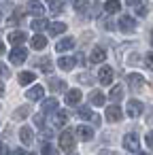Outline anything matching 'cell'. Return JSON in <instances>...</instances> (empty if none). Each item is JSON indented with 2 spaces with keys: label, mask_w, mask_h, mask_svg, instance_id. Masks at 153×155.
Returning a JSON list of instances; mask_svg holds the SVG:
<instances>
[{
  "label": "cell",
  "mask_w": 153,
  "mask_h": 155,
  "mask_svg": "<svg viewBox=\"0 0 153 155\" xmlns=\"http://www.w3.org/2000/svg\"><path fill=\"white\" fill-rule=\"evenodd\" d=\"M89 100H91V104H94V106H102V104H104V94L96 89V91H91Z\"/></svg>",
  "instance_id": "cell-21"
},
{
  "label": "cell",
  "mask_w": 153,
  "mask_h": 155,
  "mask_svg": "<svg viewBox=\"0 0 153 155\" xmlns=\"http://www.w3.org/2000/svg\"><path fill=\"white\" fill-rule=\"evenodd\" d=\"M72 47H75V38L66 36V38H62V41L55 45V51H58V53H64V51H70Z\"/></svg>",
  "instance_id": "cell-7"
},
{
  "label": "cell",
  "mask_w": 153,
  "mask_h": 155,
  "mask_svg": "<svg viewBox=\"0 0 153 155\" xmlns=\"http://www.w3.org/2000/svg\"><path fill=\"white\" fill-rule=\"evenodd\" d=\"M47 30H49V34H51V36H58V34L66 32V24H62V21H53V24H49V26H47Z\"/></svg>",
  "instance_id": "cell-11"
},
{
  "label": "cell",
  "mask_w": 153,
  "mask_h": 155,
  "mask_svg": "<svg viewBox=\"0 0 153 155\" xmlns=\"http://www.w3.org/2000/svg\"><path fill=\"white\" fill-rule=\"evenodd\" d=\"M104 58H106V51H104L102 47H94V51H91L89 60H91L94 64H100V62H104Z\"/></svg>",
  "instance_id": "cell-13"
},
{
  "label": "cell",
  "mask_w": 153,
  "mask_h": 155,
  "mask_svg": "<svg viewBox=\"0 0 153 155\" xmlns=\"http://www.w3.org/2000/svg\"><path fill=\"white\" fill-rule=\"evenodd\" d=\"M45 47H47V38H45L43 34H34V36H32V49L41 51V49H45Z\"/></svg>",
  "instance_id": "cell-17"
},
{
  "label": "cell",
  "mask_w": 153,
  "mask_h": 155,
  "mask_svg": "<svg viewBox=\"0 0 153 155\" xmlns=\"http://www.w3.org/2000/svg\"><path fill=\"white\" fill-rule=\"evenodd\" d=\"M28 115H30V106H19L15 110V119H26Z\"/></svg>",
  "instance_id": "cell-27"
},
{
  "label": "cell",
  "mask_w": 153,
  "mask_h": 155,
  "mask_svg": "<svg viewBox=\"0 0 153 155\" xmlns=\"http://www.w3.org/2000/svg\"><path fill=\"white\" fill-rule=\"evenodd\" d=\"M104 11L106 13H117V11H121V2H117V0H108V2L104 5Z\"/></svg>",
  "instance_id": "cell-23"
},
{
  "label": "cell",
  "mask_w": 153,
  "mask_h": 155,
  "mask_svg": "<svg viewBox=\"0 0 153 155\" xmlns=\"http://www.w3.org/2000/svg\"><path fill=\"white\" fill-rule=\"evenodd\" d=\"M60 147H62L64 151H72V149H75V136H72L70 132L60 134Z\"/></svg>",
  "instance_id": "cell-3"
},
{
  "label": "cell",
  "mask_w": 153,
  "mask_h": 155,
  "mask_svg": "<svg viewBox=\"0 0 153 155\" xmlns=\"http://www.w3.org/2000/svg\"><path fill=\"white\" fill-rule=\"evenodd\" d=\"M79 117H81V119H91L94 113H91L89 106H81V108H79Z\"/></svg>",
  "instance_id": "cell-29"
},
{
  "label": "cell",
  "mask_w": 153,
  "mask_h": 155,
  "mask_svg": "<svg viewBox=\"0 0 153 155\" xmlns=\"http://www.w3.org/2000/svg\"><path fill=\"white\" fill-rule=\"evenodd\" d=\"M119 28H121V32H134V28H136L134 17H130V15H121V19H119Z\"/></svg>",
  "instance_id": "cell-4"
},
{
  "label": "cell",
  "mask_w": 153,
  "mask_h": 155,
  "mask_svg": "<svg viewBox=\"0 0 153 155\" xmlns=\"http://www.w3.org/2000/svg\"><path fill=\"white\" fill-rule=\"evenodd\" d=\"M79 81H81V83H87V85H89V83H91V77H89V74H81V77H79Z\"/></svg>",
  "instance_id": "cell-35"
},
{
  "label": "cell",
  "mask_w": 153,
  "mask_h": 155,
  "mask_svg": "<svg viewBox=\"0 0 153 155\" xmlns=\"http://www.w3.org/2000/svg\"><path fill=\"white\" fill-rule=\"evenodd\" d=\"M77 136H79L81 140H91V138H94V130L87 127V125H79V127H77Z\"/></svg>",
  "instance_id": "cell-15"
},
{
  "label": "cell",
  "mask_w": 153,
  "mask_h": 155,
  "mask_svg": "<svg viewBox=\"0 0 153 155\" xmlns=\"http://www.w3.org/2000/svg\"><path fill=\"white\" fill-rule=\"evenodd\" d=\"M47 2H51V5H53V2H55V0H47Z\"/></svg>",
  "instance_id": "cell-44"
},
{
  "label": "cell",
  "mask_w": 153,
  "mask_h": 155,
  "mask_svg": "<svg viewBox=\"0 0 153 155\" xmlns=\"http://www.w3.org/2000/svg\"><path fill=\"white\" fill-rule=\"evenodd\" d=\"M28 11L32 15H43L45 7H43V2H38V0H30V2H28Z\"/></svg>",
  "instance_id": "cell-16"
},
{
  "label": "cell",
  "mask_w": 153,
  "mask_h": 155,
  "mask_svg": "<svg viewBox=\"0 0 153 155\" xmlns=\"http://www.w3.org/2000/svg\"><path fill=\"white\" fill-rule=\"evenodd\" d=\"M26 38H28V34H26V32H22V30H17V32H11V34H9V41H11L13 45H17V47H19L22 43H26Z\"/></svg>",
  "instance_id": "cell-12"
},
{
  "label": "cell",
  "mask_w": 153,
  "mask_h": 155,
  "mask_svg": "<svg viewBox=\"0 0 153 155\" xmlns=\"http://www.w3.org/2000/svg\"><path fill=\"white\" fill-rule=\"evenodd\" d=\"M2 94H5V85H2V83H0V96H2Z\"/></svg>",
  "instance_id": "cell-42"
},
{
  "label": "cell",
  "mask_w": 153,
  "mask_h": 155,
  "mask_svg": "<svg viewBox=\"0 0 153 155\" xmlns=\"http://www.w3.org/2000/svg\"><path fill=\"white\" fill-rule=\"evenodd\" d=\"M145 142H147V147H149V149H153V132H149V134L145 136Z\"/></svg>",
  "instance_id": "cell-34"
},
{
  "label": "cell",
  "mask_w": 153,
  "mask_h": 155,
  "mask_svg": "<svg viewBox=\"0 0 153 155\" xmlns=\"http://www.w3.org/2000/svg\"><path fill=\"white\" fill-rule=\"evenodd\" d=\"M68 121V113L66 110H58V115H55V125H64Z\"/></svg>",
  "instance_id": "cell-28"
},
{
  "label": "cell",
  "mask_w": 153,
  "mask_h": 155,
  "mask_svg": "<svg viewBox=\"0 0 153 155\" xmlns=\"http://www.w3.org/2000/svg\"><path fill=\"white\" fill-rule=\"evenodd\" d=\"M81 102V91L79 89H68L66 91V104L68 106H75V104H79Z\"/></svg>",
  "instance_id": "cell-9"
},
{
  "label": "cell",
  "mask_w": 153,
  "mask_h": 155,
  "mask_svg": "<svg viewBox=\"0 0 153 155\" xmlns=\"http://www.w3.org/2000/svg\"><path fill=\"white\" fill-rule=\"evenodd\" d=\"M108 98H111V100H115V102H117V100H121V98H123V87H121V85H115V87L111 89Z\"/></svg>",
  "instance_id": "cell-24"
},
{
  "label": "cell",
  "mask_w": 153,
  "mask_h": 155,
  "mask_svg": "<svg viewBox=\"0 0 153 155\" xmlns=\"http://www.w3.org/2000/svg\"><path fill=\"white\" fill-rule=\"evenodd\" d=\"M36 77H34V72H19V77H17V81H19V85H30L32 81H34Z\"/></svg>",
  "instance_id": "cell-20"
},
{
  "label": "cell",
  "mask_w": 153,
  "mask_h": 155,
  "mask_svg": "<svg viewBox=\"0 0 153 155\" xmlns=\"http://www.w3.org/2000/svg\"><path fill=\"white\" fill-rule=\"evenodd\" d=\"M145 62H147V68L153 70V53H147V55H145Z\"/></svg>",
  "instance_id": "cell-33"
},
{
  "label": "cell",
  "mask_w": 153,
  "mask_h": 155,
  "mask_svg": "<svg viewBox=\"0 0 153 155\" xmlns=\"http://www.w3.org/2000/svg\"><path fill=\"white\" fill-rule=\"evenodd\" d=\"M104 117H106L111 123H115V121L121 119V108H119V106H108V108L104 110Z\"/></svg>",
  "instance_id": "cell-8"
},
{
  "label": "cell",
  "mask_w": 153,
  "mask_h": 155,
  "mask_svg": "<svg viewBox=\"0 0 153 155\" xmlns=\"http://www.w3.org/2000/svg\"><path fill=\"white\" fill-rule=\"evenodd\" d=\"M43 155H58V151H55L51 144H45V147H43Z\"/></svg>",
  "instance_id": "cell-32"
},
{
  "label": "cell",
  "mask_w": 153,
  "mask_h": 155,
  "mask_svg": "<svg viewBox=\"0 0 153 155\" xmlns=\"http://www.w3.org/2000/svg\"><path fill=\"white\" fill-rule=\"evenodd\" d=\"M136 13H138L140 17H145V15H147V7H138V11H136Z\"/></svg>",
  "instance_id": "cell-38"
},
{
  "label": "cell",
  "mask_w": 153,
  "mask_h": 155,
  "mask_svg": "<svg viewBox=\"0 0 153 155\" xmlns=\"http://www.w3.org/2000/svg\"><path fill=\"white\" fill-rule=\"evenodd\" d=\"M43 96H45V89H43L41 85L30 87V89H28V94H26V98H28V100H43Z\"/></svg>",
  "instance_id": "cell-10"
},
{
  "label": "cell",
  "mask_w": 153,
  "mask_h": 155,
  "mask_svg": "<svg viewBox=\"0 0 153 155\" xmlns=\"http://www.w3.org/2000/svg\"><path fill=\"white\" fill-rule=\"evenodd\" d=\"M128 83H130V87H132V89H140V87H142V83H145V79H142L140 74L132 72V74H128Z\"/></svg>",
  "instance_id": "cell-14"
},
{
  "label": "cell",
  "mask_w": 153,
  "mask_h": 155,
  "mask_svg": "<svg viewBox=\"0 0 153 155\" xmlns=\"http://www.w3.org/2000/svg\"><path fill=\"white\" fill-rule=\"evenodd\" d=\"M123 147L128 149V151H138V147H140V140H138V134H125L123 136Z\"/></svg>",
  "instance_id": "cell-1"
},
{
  "label": "cell",
  "mask_w": 153,
  "mask_h": 155,
  "mask_svg": "<svg viewBox=\"0 0 153 155\" xmlns=\"http://www.w3.org/2000/svg\"><path fill=\"white\" fill-rule=\"evenodd\" d=\"M26 58H28V51H26L24 47H15V49L11 51V55H9V60H11L13 64H24Z\"/></svg>",
  "instance_id": "cell-2"
},
{
  "label": "cell",
  "mask_w": 153,
  "mask_h": 155,
  "mask_svg": "<svg viewBox=\"0 0 153 155\" xmlns=\"http://www.w3.org/2000/svg\"><path fill=\"white\" fill-rule=\"evenodd\" d=\"M19 138H22V142H24V144H32V140H34V136H32V130L24 125V127L19 130Z\"/></svg>",
  "instance_id": "cell-18"
},
{
  "label": "cell",
  "mask_w": 153,
  "mask_h": 155,
  "mask_svg": "<svg viewBox=\"0 0 153 155\" xmlns=\"http://www.w3.org/2000/svg\"><path fill=\"white\" fill-rule=\"evenodd\" d=\"M9 155H24V151H22V149H15V151H11Z\"/></svg>",
  "instance_id": "cell-40"
},
{
  "label": "cell",
  "mask_w": 153,
  "mask_h": 155,
  "mask_svg": "<svg viewBox=\"0 0 153 155\" xmlns=\"http://www.w3.org/2000/svg\"><path fill=\"white\" fill-rule=\"evenodd\" d=\"M5 51V45H2V41H0V53H2Z\"/></svg>",
  "instance_id": "cell-43"
},
{
  "label": "cell",
  "mask_w": 153,
  "mask_h": 155,
  "mask_svg": "<svg viewBox=\"0 0 153 155\" xmlns=\"http://www.w3.org/2000/svg\"><path fill=\"white\" fill-rule=\"evenodd\" d=\"M28 155H36V153H28Z\"/></svg>",
  "instance_id": "cell-45"
},
{
  "label": "cell",
  "mask_w": 153,
  "mask_h": 155,
  "mask_svg": "<svg viewBox=\"0 0 153 155\" xmlns=\"http://www.w3.org/2000/svg\"><path fill=\"white\" fill-rule=\"evenodd\" d=\"M75 62H77V60H72V58H60V60H58V66H60L62 70H72V68H75Z\"/></svg>",
  "instance_id": "cell-19"
},
{
  "label": "cell",
  "mask_w": 153,
  "mask_h": 155,
  "mask_svg": "<svg viewBox=\"0 0 153 155\" xmlns=\"http://www.w3.org/2000/svg\"><path fill=\"white\" fill-rule=\"evenodd\" d=\"M87 5H89V0H75V11H85L87 9Z\"/></svg>",
  "instance_id": "cell-31"
},
{
  "label": "cell",
  "mask_w": 153,
  "mask_h": 155,
  "mask_svg": "<svg viewBox=\"0 0 153 155\" xmlns=\"http://www.w3.org/2000/svg\"><path fill=\"white\" fill-rule=\"evenodd\" d=\"M49 24H47V19H34L32 21V30H36V32H41V30H45Z\"/></svg>",
  "instance_id": "cell-26"
},
{
  "label": "cell",
  "mask_w": 153,
  "mask_h": 155,
  "mask_svg": "<svg viewBox=\"0 0 153 155\" xmlns=\"http://www.w3.org/2000/svg\"><path fill=\"white\" fill-rule=\"evenodd\" d=\"M9 74H11V72H9V68L0 64V77H9Z\"/></svg>",
  "instance_id": "cell-36"
},
{
  "label": "cell",
  "mask_w": 153,
  "mask_h": 155,
  "mask_svg": "<svg viewBox=\"0 0 153 155\" xmlns=\"http://www.w3.org/2000/svg\"><path fill=\"white\" fill-rule=\"evenodd\" d=\"M49 87H51V91H64L66 89V83L62 79H51L49 81Z\"/></svg>",
  "instance_id": "cell-22"
},
{
  "label": "cell",
  "mask_w": 153,
  "mask_h": 155,
  "mask_svg": "<svg viewBox=\"0 0 153 155\" xmlns=\"http://www.w3.org/2000/svg\"><path fill=\"white\" fill-rule=\"evenodd\" d=\"M125 2H128V5H138L140 0H125Z\"/></svg>",
  "instance_id": "cell-41"
},
{
  "label": "cell",
  "mask_w": 153,
  "mask_h": 155,
  "mask_svg": "<svg viewBox=\"0 0 153 155\" xmlns=\"http://www.w3.org/2000/svg\"><path fill=\"white\" fill-rule=\"evenodd\" d=\"M0 155H9V149H7L5 142H0Z\"/></svg>",
  "instance_id": "cell-37"
},
{
  "label": "cell",
  "mask_w": 153,
  "mask_h": 155,
  "mask_svg": "<svg viewBox=\"0 0 153 155\" xmlns=\"http://www.w3.org/2000/svg\"><path fill=\"white\" fill-rule=\"evenodd\" d=\"M145 155H147V153H145Z\"/></svg>",
  "instance_id": "cell-47"
},
{
  "label": "cell",
  "mask_w": 153,
  "mask_h": 155,
  "mask_svg": "<svg viewBox=\"0 0 153 155\" xmlns=\"http://www.w3.org/2000/svg\"><path fill=\"white\" fill-rule=\"evenodd\" d=\"M0 19H2V15H0Z\"/></svg>",
  "instance_id": "cell-46"
},
{
  "label": "cell",
  "mask_w": 153,
  "mask_h": 155,
  "mask_svg": "<svg viewBox=\"0 0 153 155\" xmlns=\"http://www.w3.org/2000/svg\"><path fill=\"white\" fill-rule=\"evenodd\" d=\"M125 110H128V115H130V117H138V115L145 110V106H142V102H138V100H130Z\"/></svg>",
  "instance_id": "cell-6"
},
{
  "label": "cell",
  "mask_w": 153,
  "mask_h": 155,
  "mask_svg": "<svg viewBox=\"0 0 153 155\" xmlns=\"http://www.w3.org/2000/svg\"><path fill=\"white\" fill-rule=\"evenodd\" d=\"M55 108H58V100H55V98H49V100H45V102H43V110H45V113L55 110Z\"/></svg>",
  "instance_id": "cell-25"
},
{
  "label": "cell",
  "mask_w": 153,
  "mask_h": 155,
  "mask_svg": "<svg viewBox=\"0 0 153 155\" xmlns=\"http://www.w3.org/2000/svg\"><path fill=\"white\" fill-rule=\"evenodd\" d=\"M34 121H36V125H38V127H43V117H41V115H36V117H34Z\"/></svg>",
  "instance_id": "cell-39"
},
{
  "label": "cell",
  "mask_w": 153,
  "mask_h": 155,
  "mask_svg": "<svg viewBox=\"0 0 153 155\" xmlns=\"http://www.w3.org/2000/svg\"><path fill=\"white\" fill-rule=\"evenodd\" d=\"M98 79H100L102 85H111L113 83V68L111 66H102L100 72H98Z\"/></svg>",
  "instance_id": "cell-5"
},
{
  "label": "cell",
  "mask_w": 153,
  "mask_h": 155,
  "mask_svg": "<svg viewBox=\"0 0 153 155\" xmlns=\"http://www.w3.org/2000/svg\"><path fill=\"white\" fill-rule=\"evenodd\" d=\"M38 66H41L43 72H51V60H49V58H43V60L38 62Z\"/></svg>",
  "instance_id": "cell-30"
}]
</instances>
